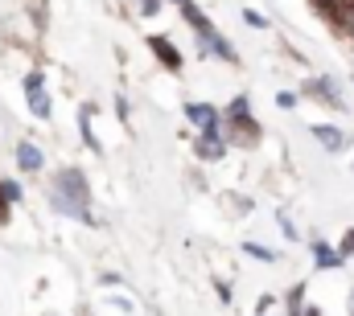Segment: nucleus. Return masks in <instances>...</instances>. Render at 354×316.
<instances>
[{"instance_id":"f257e3e1","label":"nucleus","mask_w":354,"mask_h":316,"mask_svg":"<svg viewBox=\"0 0 354 316\" xmlns=\"http://www.w3.org/2000/svg\"><path fill=\"white\" fill-rule=\"evenodd\" d=\"M54 206L62 210V214H71V218H83L91 222V189H87V177L79 172V168H62L58 177H54Z\"/></svg>"},{"instance_id":"f03ea898","label":"nucleus","mask_w":354,"mask_h":316,"mask_svg":"<svg viewBox=\"0 0 354 316\" xmlns=\"http://www.w3.org/2000/svg\"><path fill=\"white\" fill-rule=\"evenodd\" d=\"M174 4L181 8V17H185V21L194 25V33L202 37V46H206V50H214L218 58H227V62H235V50H231V46L223 41V33H218V29H214V25H210V21L202 17V12H198V4H194V0H174Z\"/></svg>"},{"instance_id":"7ed1b4c3","label":"nucleus","mask_w":354,"mask_h":316,"mask_svg":"<svg viewBox=\"0 0 354 316\" xmlns=\"http://www.w3.org/2000/svg\"><path fill=\"white\" fill-rule=\"evenodd\" d=\"M227 119H231V132L243 140V144H256V136H260V128L252 124V111H248V99L239 95L231 107H227Z\"/></svg>"},{"instance_id":"20e7f679","label":"nucleus","mask_w":354,"mask_h":316,"mask_svg":"<svg viewBox=\"0 0 354 316\" xmlns=\"http://www.w3.org/2000/svg\"><path fill=\"white\" fill-rule=\"evenodd\" d=\"M25 99H29V111H33L37 119H46V115H50V95H46L41 75H29V79H25Z\"/></svg>"},{"instance_id":"39448f33","label":"nucleus","mask_w":354,"mask_h":316,"mask_svg":"<svg viewBox=\"0 0 354 316\" xmlns=\"http://www.w3.org/2000/svg\"><path fill=\"white\" fill-rule=\"evenodd\" d=\"M185 115L202 128V132H218V111L210 103H185Z\"/></svg>"},{"instance_id":"423d86ee","label":"nucleus","mask_w":354,"mask_h":316,"mask_svg":"<svg viewBox=\"0 0 354 316\" xmlns=\"http://www.w3.org/2000/svg\"><path fill=\"white\" fill-rule=\"evenodd\" d=\"M313 263H317V271H330V267H342V263H346V255L317 238V242H313Z\"/></svg>"},{"instance_id":"0eeeda50","label":"nucleus","mask_w":354,"mask_h":316,"mask_svg":"<svg viewBox=\"0 0 354 316\" xmlns=\"http://www.w3.org/2000/svg\"><path fill=\"white\" fill-rule=\"evenodd\" d=\"M149 50L161 58V66H165V70H174V75L181 70V54L169 46V37H149Z\"/></svg>"},{"instance_id":"6e6552de","label":"nucleus","mask_w":354,"mask_h":316,"mask_svg":"<svg viewBox=\"0 0 354 316\" xmlns=\"http://www.w3.org/2000/svg\"><path fill=\"white\" fill-rule=\"evenodd\" d=\"M17 164H21L25 172H41L46 157H41V152H37V148H33L29 140H21V144H17Z\"/></svg>"},{"instance_id":"1a4fd4ad","label":"nucleus","mask_w":354,"mask_h":316,"mask_svg":"<svg viewBox=\"0 0 354 316\" xmlns=\"http://www.w3.org/2000/svg\"><path fill=\"white\" fill-rule=\"evenodd\" d=\"M313 136H317L330 152H342V148H346V136H342L338 128H330V124H313Z\"/></svg>"},{"instance_id":"9d476101","label":"nucleus","mask_w":354,"mask_h":316,"mask_svg":"<svg viewBox=\"0 0 354 316\" xmlns=\"http://www.w3.org/2000/svg\"><path fill=\"white\" fill-rule=\"evenodd\" d=\"M305 95H317L326 107H338V95H334V86H330L326 79H309L305 82Z\"/></svg>"},{"instance_id":"9b49d317","label":"nucleus","mask_w":354,"mask_h":316,"mask_svg":"<svg viewBox=\"0 0 354 316\" xmlns=\"http://www.w3.org/2000/svg\"><path fill=\"white\" fill-rule=\"evenodd\" d=\"M223 152H227V148H223V140H218V132H202V144H198V157H202V160H218Z\"/></svg>"},{"instance_id":"f8f14e48","label":"nucleus","mask_w":354,"mask_h":316,"mask_svg":"<svg viewBox=\"0 0 354 316\" xmlns=\"http://www.w3.org/2000/svg\"><path fill=\"white\" fill-rule=\"evenodd\" d=\"M330 21H334V25H342L346 33H354V0H342V4H338V12H334Z\"/></svg>"},{"instance_id":"ddd939ff","label":"nucleus","mask_w":354,"mask_h":316,"mask_svg":"<svg viewBox=\"0 0 354 316\" xmlns=\"http://www.w3.org/2000/svg\"><path fill=\"white\" fill-rule=\"evenodd\" d=\"M91 115H95V111H91V107H83V111H79V124H83V140H87V148H95V152H99V140H95V128H91Z\"/></svg>"},{"instance_id":"4468645a","label":"nucleus","mask_w":354,"mask_h":316,"mask_svg":"<svg viewBox=\"0 0 354 316\" xmlns=\"http://www.w3.org/2000/svg\"><path fill=\"white\" fill-rule=\"evenodd\" d=\"M243 250H248V255H256V259H264V263H272V259H276L272 250H264V246H256V242H248Z\"/></svg>"},{"instance_id":"2eb2a0df","label":"nucleus","mask_w":354,"mask_h":316,"mask_svg":"<svg viewBox=\"0 0 354 316\" xmlns=\"http://www.w3.org/2000/svg\"><path fill=\"white\" fill-rule=\"evenodd\" d=\"M8 206H12V201H8V193H4V181H0V226H4V218H8Z\"/></svg>"},{"instance_id":"dca6fc26","label":"nucleus","mask_w":354,"mask_h":316,"mask_svg":"<svg viewBox=\"0 0 354 316\" xmlns=\"http://www.w3.org/2000/svg\"><path fill=\"white\" fill-rule=\"evenodd\" d=\"M276 103H280V107H297V95H292V90H280Z\"/></svg>"},{"instance_id":"f3484780","label":"nucleus","mask_w":354,"mask_h":316,"mask_svg":"<svg viewBox=\"0 0 354 316\" xmlns=\"http://www.w3.org/2000/svg\"><path fill=\"white\" fill-rule=\"evenodd\" d=\"M4 193H8V201H21V185L17 181H4Z\"/></svg>"},{"instance_id":"a211bd4d","label":"nucleus","mask_w":354,"mask_h":316,"mask_svg":"<svg viewBox=\"0 0 354 316\" xmlns=\"http://www.w3.org/2000/svg\"><path fill=\"white\" fill-rule=\"evenodd\" d=\"M140 12H145V17H153V12H161V0H140Z\"/></svg>"},{"instance_id":"6ab92c4d","label":"nucleus","mask_w":354,"mask_h":316,"mask_svg":"<svg viewBox=\"0 0 354 316\" xmlns=\"http://www.w3.org/2000/svg\"><path fill=\"white\" fill-rule=\"evenodd\" d=\"M342 255H354V230H346V238H342Z\"/></svg>"},{"instance_id":"aec40b11","label":"nucleus","mask_w":354,"mask_h":316,"mask_svg":"<svg viewBox=\"0 0 354 316\" xmlns=\"http://www.w3.org/2000/svg\"><path fill=\"white\" fill-rule=\"evenodd\" d=\"M297 316H322V313L317 308H305V313H297Z\"/></svg>"}]
</instances>
